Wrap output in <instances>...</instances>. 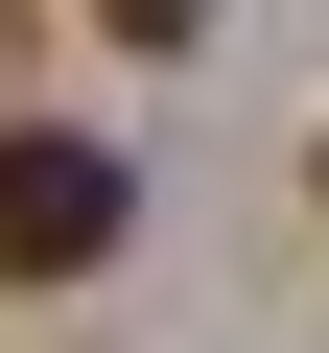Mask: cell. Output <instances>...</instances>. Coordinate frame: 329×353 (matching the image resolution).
Instances as JSON below:
<instances>
[{
    "mask_svg": "<svg viewBox=\"0 0 329 353\" xmlns=\"http://www.w3.org/2000/svg\"><path fill=\"white\" fill-rule=\"evenodd\" d=\"M118 236H141V165L71 118H0V283H94Z\"/></svg>",
    "mask_w": 329,
    "mask_h": 353,
    "instance_id": "obj_1",
    "label": "cell"
},
{
    "mask_svg": "<svg viewBox=\"0 0 329 353\" xmlns=\"http://www.w3.org/2000/svg\"><path fill=\"white\" fill-rule=\"evenodd\" d=\"M94 24H118V48H212V0H94Z\"/></svg>",
    "mask_w": 329,
    "mask_h": 353,
    "instance_id": "obj_2",
    "label": "cell"
},
{
    "mask_svg": "<svg viewBox=\"0 0 329 353\" xmlns=\"http://www.w3.org/2000/svg\"><path fill=\"white\" fill-rule=\"evenodd\" d=\"M306 189H329V141H306Z\"/></svg>",
    "mask_w": 329,
    "mask_h": 353,
    "instance_id": "obj_3",
    "label": "cell"
}]
</instances>
